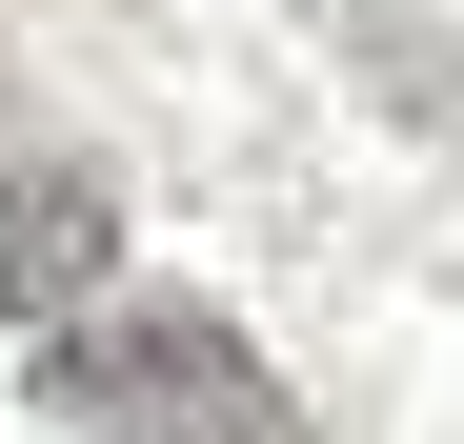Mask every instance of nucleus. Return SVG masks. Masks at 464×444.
<instances>
[{"label": "nucleus", "mask_w": 464, "mask_h": 444, "mask_svg": "<svg viewBox=\"0 0 464 444\" xmlns=\"http://www.w3.org/2000/svg\"><path fill=\"white\" fill-rule=\"evenodd\" d=\"M41 404L82 444H324L283 404V363L243 323H202V304H82V323H41Z\"/></svg>", "instance_id": "nucleus-1"}, {"label": "nucleus", "mask_w": 464, "mask_h": 444, "mask_svg": "<svg viewBox=\"0 0 464 444\" xmlns=\"http://www.w3.org/2000/svg\"><path fill=\"white\" fill-rule=\"evenodd\" d=\"M121 283V182L0 101V323H82Z\"/></svg>", "instance_id": "nucleus-2"}]
</instances>
